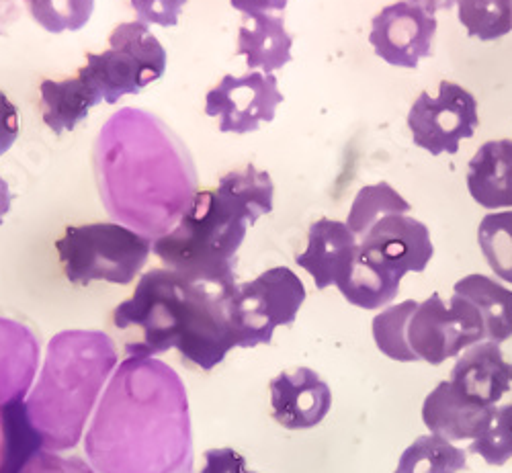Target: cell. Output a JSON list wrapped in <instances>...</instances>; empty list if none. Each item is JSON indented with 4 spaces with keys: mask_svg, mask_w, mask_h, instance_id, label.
Segmentation results:
<instances>
[{
    "mask_svg": "<svg viewBox=\"0 0 512 473\" xmlns=\"http://www.w3.org/2000/svg\"><path fill=\"white\" fill-rule=\"evenodd\" d=\"M97 473H193L185 383L156 359L127 357L109 379L84 437Z\"/></svg>",
    "mask_w": 512,
    "mask_h": 473,
    "instance_id": "1",
    "label": "cell"
},
{
    "mask_svg": "<svg viewBox=\"0 0 512 473\" xmlns=\"http://www.w3.org/2000/svg\"><path fill=\"white\" fill-rule=\"evenodd\" d=\"M117 363L115 342L101 330H64L50 340L46 363L25 400L48 451L62 453L80 443Z\"/></svg>",
    "mask_w": 512,
    "mask_h": 473,
    "instance_id": "2",
    "label": "cell"
},
{
    "mask_svg": "<svg viewBox=\"0 0 512 473\" xmlns=\"http://www.w3.org/2000/svg\"><path fill=\"white\" fill-rule=\"evenodd\" d=\"M248 228L216 189L197 191L177 226L152 240V254L193 283L234 287L238 250Z\"/></svg>",
    "mask_w": 512,
    "mask_h": 473,
    "instance_id": "3",
    "label": "cell"
},
{
    "mask_svg": "<svg viewBox=\"0 0 512 473\" xmlns=\"http://www.w3.org/2000/svg\"><path fill=\"white\" fill-rule=\"evenodd\" d=\"M203 283H193L166 267L146 271L130 299L113 310V326L119 332H136L125 340V355L154 359L179 347L201 293Z\"/></svg>",
    "mask_w": 512,
    "mask_h": 473,
    "instance_id": "4",
    "label": "cell"
},
{
    "mask_svg": "<svg viewBox=\"0 0 512 473\" xmlns=\"http://www.w3.org/2000/svg\"><path fill=\"white\" fill-rule=\"evenodd\" d=\"M64 275L74 285H130L152 254V238L117 222L68 226L56 240Z\"/></svg>",
    "mask_w": 512,
    "mask_h": 473,
    "instance_id": "5",
    "label": "cell"
},
{
    "mask_svg": "<svg viewBox=\"0 0 512 473\" xmlns=\"http://www.w3.org/2000/svg\"><path fill=\"white\" fill-rule=\"evenodd\" d=\"M107 41V50L87 54V62L78 68L80 76L97 86L107 105L140 95L166 74V48L148 25L140 21L119 23Z\"/></svg>",
    "mask_w": 512,
    "mask_h": 473,
    "instance_id": "6",
    "label": "cell"
},
{
    "mask_svg": "<svg viewBox=\"0 0 512 473\" xmlns=\"http://www.w3.org/2000/svg\"><path fill=\"white\" fill-rule=\"evenodd\" d=\"M306 285L289 267H273L230 291V318L238 349L269 344L279 326H291L306 301Z\"/></svg>",
    "mask_w": 512,
    "mask_h": 473,
    "instance_id": "7",
    "label": "cell"
},
{
    "mask_svg": "<svg viewBox=\"0 0 512 473\" xmlns=\"http://www.w3.org/2000/svg\"><path fill=\"white\" fill-rule=\"evenodd\" d=\"M486 340V326L472 301L453 293L445 304L439 293L418 304L408 322V344L429 365H441L451 357Z\"/></svg>",
    "mask_w": 512,
    "mask_h": 473,
    "instance_id": "8",
    "label": "cell"
},
{
    "mask_svg": "<svg viewBox=\"0 0 512 473\" xmlns=\"http://www.w3.org/2000/svg\"><path fill=\"white\" fill-rule=\"evenodd\" d=\"M478 125L476 97L449 80H441L437 97L420 93L408 113L412 142L431 156L457 154L461 140L474 138Z\"/></svg>",
    "mask_w": 512,
    "mask_h": 473,
    "instance_id": "9",
    "label": "cell"
},
{
    "mask_svg": "<svg viewBox=\"0 0 512 473\" xmlns=\"http://www.w3.org/2000/svg\"><path fill=\"white\" fill-rule=\"evenodd\" d=\"M283 103L275 74L248 70L234 76L224 74L205 95V115L218 121L222 134H254L277 115Z\"/></svg>",
    "mask_w": 512,
    "mask_h": 473,
    "instance_id": "10",
    "label": "cell"
},
{
    "mask_svg": "<svg viewBox=\"0 0 512 473\" xmlns=\"http://www.w3.org/2000/svg\"><path fill=\"white\" fill-rule=\"evenodd\" d=\"M437 27L435 15L400 0L373 17L369 43L383 62L414 70L420 60L431 58Z\"/></svg>",
    "mask_w": 512,
    "mask_h": 473,
    "instance_id": "11",
    "label": "cell"
},
{
    "mask_svg": "<svg viewBox=\"0 0 512 473\" xmlns=\"http://www.w3.org/2000/svg\"><path fill=\"white\" fill-rule=\"evenodd\" d=\"M359 248L402 279L408 273H422L435 254L429 228L402 213L388 215L371 226L359 240Z\"/></svg>",
    "mask_w": 512,
    "mask_h": 473,
    "instance_id": "12",
    "label": "cell"
},
{
    "mask_svg": "<svg viewBox=\"0 0 512 473\" xmlns=\"http://www.w3.org/2000/svg\"><path fill=\"white\" fill-rule=\"evenodd\" d=\"M269 390L273 418L287 430L316 428L332 408L330 385L310 367L279 373Z\"/></svg>",
    "mask_w": 512,
    "mask_h": 473,
    "instance_id": "13",
    "label": "cell"
},
{
    "mask_svg": "<svg viewBox=\"0 0 512 473\" xmlns=\"http://www.w3.org/2000/svg\"><path fill=\"white\" fill-rule=\"evenodd\" d=\"M496 406H484L461 394L451 381H441L422 404V422L447 441H476L490 428Z\"/></svg>",
    "mask_w": 512,
    "mask_h": 473,
    "instance_id": "14",
    "label": "cell"
},
{
    "mask_svg": "<svg viewBox=\"0 0 512 473\" xmlns=\"http://www.w3.org/2000/svg\"><path fill=\"white\" fill-rule=\"evenodd\" d=\"M449 381L474 402L496 406L512 387V365L504 359L500 344L484 340L457 359Z\"/></svg>",
    "mask_w": 512,
    "mask_h": 473,
    "instance_id": "15",
    "label": "cell"
},
{
    "mask_svg": "<svg viewBox=\"0 0 512 473\" xmlns=\"http://www.w3.org/2000/svg\"><path fill=\"white\" fill-rule=\"evenodd\" d=\"M357 248L359 238L351 232L347 222L322 218L310 226L308 246L295 256V263L314 279L316 289L324 291L336 285L338 277L353 261Z\"/></svg>",
    "mask_w": 512,
    "mask_h": 473,
    "instance_id": "16",
    "label": "cell"
},
{
    "mask_svg": "<svg viewBox=\"0 0 512 473\" xmlns=\"http://www.w3.org/2000/svg\"><path fill=\"white\" fill-rule=\"evenodd\" d=\"M39 363V342L29 328L0 318V410L27 400Z\"/></svg>",
    "mask_w": 512,
    "mask_h": 473,
    "instance_id": "17",
    "label": "cell"
},
{
    "mask_svg": "<svg viewBox=\"0 0 512 473\" xmlns=\"http://www.w3.org/2000/svg\"><path fill=\"white\" fill-rule=\"evenodd\" d=\"M105 103L103 95L87 78L76 76L64 80L46 78L39 84V107L41 119L56 136L74 132V129L87 121L91 111Z\"/></svg>",
    "mask_w": 512,
    "mask_h": 473,
    "instance_id": "18",
    "label": "cell"
},
{
    "mask_svg": "<svg viewBox=\"0 0 512 473\" xmlns=\"http://www.w3.org/2000/svg\"><path fill=\"white\" fill-rule=\"evenodd\" d=\"M293 35L281 15H248L238 29L236 56L248 70L275 74L293 60Z\"/></svg>",
    "mask_w": 512,
    "mask_h": 473,
    "instance_id": "19",
    "label": "cell"
},
{
    "mask_svg": "<svg viewBox=\"0 0 512 473\" xmlns=\"http://www.w3.org/2000/svg\"><path fill=\"white\" fill-rule=\"evenodd\" d=\"M467 189L472 199L494 211L512 209V140H490L469 160Z\"/></svg>",
    "mask_w": 512,
    "mask_h": 473,
    "instance_id": "20",
    "label": "cell"
},
{
    "mask_svg": "<svg viewBox=\"0 0 512 473\" xmlns=\"http://www.w3.org/2000/svg\"><path fill=\"white\" fill-rule=\"evenodd\" d=\"M402 277L392 273L361 248H357L353 261L336 281L340 291L351 306L361 310H381L390 306L400 291Z\"/></svg>",
    "mask_w": 512,
    "mask_h": 473,
    "instance_id": "21",
    "label": "cell"
},
{
    "mask_svg": "<svg viewBox=\"0 0 512 473\" xmlns=\"http://www.w3.org/2000/svg\"><path fill=\"white\" fill-rule=\"evenodd\" d=\"M216 191L248 226H254L275 207V183L267 170L254 164L226 172Z\"/></svg>",
    "mask_w": 512,
    "mask_h": 473,
    "instance_id": "22",
    "label": "cell"
},
{
    "mask_svg": "<svg viewBox=\"0 0 512 473\" xmlns=\"http://www.w3.org/2000/svg\"><path fill=\"white\" fill-rule=\"evenodd\" d=\"M453 293L472 301L486 326V340L502 344L512 336V289L488 275H467L459 279Z\"/></svg>",
    "mask_w": 512,
    "mask_h": 473,
    "instance_id": "23",
    "label": "cell"
},
{
    "mask_svg": "<svg viewBox=\"0 0 512 473\" xmlns=\"http://www.w3.org/2000/svg\"><path fill=\"white\" fill-rule=\"evenodd\" d=\"M0 426H3V465H0V473H19L35 453L46 449L44 439L29 420L25 400L13 402L0 410Z\"/></svg>",
    "mask_w": 512,
    "mask_h": 473,
    "instance_id": "24",
    "label": "cell"
},
{
    "mask_svg": "<svg viewBox=\"0 0 512 473\" xmlns=\"http://www.w3.org/2000/svg\"><path fill=\"white\" fill-rule=\"evenodd\" d=\"M467 467V455L439 435L418 437L400 457L394 473H457Z\"/></svg>",
    "mask_w": 512,
    "mask_h": 473,
    "instance_id": "25",
    "label": "cell"
},
{
    "mask_svg": "<svg viewBox=\"0 0 512 473\" xmlns=\"http://www.w3.org/2000/svg\"><path fill=\"white\" fill-rule=\"evenodd\" d=\"M410 209L412 205L390 183L381 181L375 185H365L353 199L347 226L361 240L381 218L396 213L408 215Z\"/></svg>",
    "mask_w": 512,
    "mask_h": 473,
    "instance_id": "26",
    "label": "cell"
},
{
    "mask_svg": "<svg viewBox=\"0 0 512 473\" xmlns=\"http://www.w3.org/2000/svg\"><path fill=\"white\" fill-rule=\"evenodd\" d=\"M418 308V301L406 299L402 304L390 306L373 318L371 330L377 349L400 363H414L418 357L408 344V322Z\"/></svg>",
    "mask_w": 512,
    "mask_h": 473,
    "instance_id": "27",
    "label": "cell"
},
{
    "mask_svg": "<svg viewBox=\"0 0 512 473\" xmlns=\"http://www.w3.org/2000/svg\"><path fill=\"white\" fill-rule=\"evenodd\" d=\"M457 17L469 37L494 41L512 31V0H457Z\"/></svg>",
    "mask_w": 512,
    "mask_h": 473,
    "instance_id": "28",
    "label": "cell"
},
{
    "mask_svg": "<svg viewBox=\"0 0 512 473\" xmlns=\"http://www.w3.org/2000/svg\"><path fill=\"white\" fill-rule=\"evenodd\" d=\"M478 244L494 275L512 285V209L484 215Z\"/></svg>",
    "mask_w": 512,
    "mask_h": 473,
    "instance_id": "29",
    "label": "cell"
},
{
    "mask_svg": "<svg viewBox=\"0 0 512 473\" xmlns=\"http://www.w3.org/2000/svg\"><path fill=\"white\" fill-rule=\"evenodd\" d=\"M31 19L48 33H76L87 27L95 0H25Z\"/></svg>",
    "mask_w": 512,
    "mask_h": 473,
    "instance_id": "30",
    "label": "cell"
},
{
    "mask_svg": "<svg viewBox=\"0 0 512 473\" xmlns=\"http://www.w3.org/2000/svg\"><path fill=\"white\" fill-rule=\"evenodd\" d=\"M469 451L480 455L488 465L494 467H500L512 459V404L496 408L490 428L469 445Z\"/></svg>",
    "mask_w": 512,
    "mask_h": 473,
    "instance_id": "31",
    "label": "cell"
},
{
    "mask_svg": "<svg viewBox=\"0 0 512 473\" xmlns=\"http://www.w3.org/2000/svg\"><path fill=\"white\" fill-rule=\"evenodd\" d=\"M132 11L136 13V21L144 25H156L162 29L177 27L179 19L187 7L189 0H127Z\"/></svg>",
    "mask_w": 512,
    "mask_h": 473,
    "instance_id": "32",
    "label": "cell"
},
{
    "mask_svg": "<svg viewBox=\"0 0 512 473\" xmlns=\"http://www.w3.org/2000/svg\"><path fill=\"white\" fill-rule=\"evenodd\" d=\"M19 473H97V469L82 457H64L56 451L41 449L21 467Z\"/></svg>",
    "mask_w": 512,
    "mask_h": 473,
    "instance_id": "33",
    "label": "cell"
},
{
    "mask_svg": "<svg viewBox=\"0 0 512 473\" xmlns=\"http://www.w3.org/2000/svg\"><path fill=\"white\" fill-rule=\"evenodd\" d=\"M21 132V117L17 105L0 91V156H5L17 142Z\"/></svg>",
    "mask_w": 512,
    "mask_h": 473,
    "instance_id": "34",
    "label": "cell"
},
{
    "mask_svg": "<svg viewBox=\"0 0 512 473\" xmlns=\"http://www.w3.org/2000/svg\"><path fill=\"white\" fill-rule=\"evenodd\" d=\"M205 465L201 467L199 473H250L246 467L244 455L230 447H220V449H209L203 455Z\"/></svg>",
    "mask_w": 512,
    "mask_h": 473,
    "instance_id": "35",
    "label": "cell"
},
{
    "mask_svg": "<svg viewBox=\"0 0 512 473\" xmlns=\"http://www.w3.org/2000/svg\"><path fill=\"white\" fill-rule=\"evenodd\" d=\"M289 0H230V7L244 17L248 15H279L287 9Z\"/></svg>",
    "mask_w": 512,
    "mask_h": 473,
    "instance_id": "36",
    "label": "cell"
},
{
    "mask_svg": "<svg viewBox=\"0 0 512 473\" xmlns=\"http://www.w3.org/2000/svg\"><path fill=\"white\" fill-rule=\"evenodd\" d=\"M13 191L9 187V183L0 175V226L5 224V218L9 215L11 207H13Z\"/></svg>",
    "mask_w": 512,
    "mask_h": 473,
    "instance_id": "37",
    "label": "cell"
},
{
    "mask_svg": "<svg viewBox=\"0 0 512 473\" xmlns=\"http://www.w3.org/2000/svg\"><path fill=\"white\" fill-rule=\"evenodd\" d=\"M408 3L420 7L429 15H435L439 11H449L453 5H457V0H408Z\"/></svg>",
    "mask_w": 512,
    "mask_h": 473,
    "instance_id": "38",
    "label": "cell"
},
{
    "mask_svg": "<svg viewBox=\"0 0 512 473\" xmlns=\"http://www.w3.org/2000/svg\"><path fill=\"white\" fill-rule=\"evenodd\" d=\"M250 473H259V471H250Z\"/></svg>",
    "mask_w": 512,
    "mask_h": 473,
    "instance_id": "39",
    "label": "cell"
}]
</instances>
